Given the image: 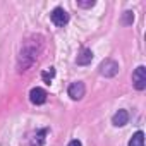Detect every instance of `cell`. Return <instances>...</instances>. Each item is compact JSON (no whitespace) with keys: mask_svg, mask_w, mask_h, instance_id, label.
<instances>
[{"mask_svg":"<svg viewBox=\"0 0 146 146\" xmlns=\"http://www.w3.org/2000/svg\"><path fill=\"white\" fill-rule=\"evenodd\" d=\"M41 50H43V36L41 35L29 36L21 46V52H19V57H17V70L19 72L28 70L36 62Z\"/></svg>","mask_w":146,"mask_h":146,"instance_id":"6da1fadb","label":"cell"},{"mask_svg":"<svg viewBox=\"0 0 146 146\" xmlns=\"http://www.w3.org/2000/svg\"><path fill=\"white\" fill-rule=\"evenodd\" d=\"M98 72L103 78H113V76H117V72H119V64L115 60H112V58H105V60L100 62Z\"/></svg>","mask_w":146,"mask_h":146,"instance_id":"7a4b0ae2","label":"cell"},{"mask_svg":"<svg viewBox=\"0 0 146 146\" xmlns=\"http://www.w3.org/2000/svg\"><path fill=\"white\" fill-rule=\"evenodd\" d=\"M132 86L137 91H143L146 88V67L144 65H137L132 72Z\"/></svg>","mask_w":146,"mask_h":146,"instance_id":"3957f363","label":"cell"},{"mask_svg":"<svg viewBox=\"0 0 146 146\" xmlns=\"http://www.w3.org/2000/svg\"><path fill=\"white\" fill-rule=\"evenodd\" d=\"M50 17H52V23H53L55 26H58V28H64V26L69 23V14H67V11H65L64 7H55V9L52 11Z\"/></svg>","mask_w":146,"mask_h":146,"instance_id":"277c9868","label":"cell"},{"mask_svg":"<svg viewBox=\"0 0 146 146\" xmlns=\"http://www.w3.org/2000/svg\"><path fill=\"white\" fill-rule=\"evenodd\" d=\"M67 93H69L70 100H74V102H76V100H81V98L84 96V93H86V86H84L83 81H76V83H72V84L69 86Z\"/></svg>","mask_w":146,"mask_h":146,"instance_id":"5b68a950","label":"cell"},{"mask_svg":"<svg viewBox=\"0 0 146 146\" xmlns=\"http://www.w3.org/2000/svg\"><path fill=\"white\" fill-rule=\"evenodd\" d=\"M46 96H48V93L43 88H33L29 91V100L33 105H43L46 102Z\"/></svg>","mask_w":146,"mask_h":146,"instance_id":"8992f818","label":"cell"},{"mask_svg":"<svg viewBox=\"0 0 146 146\" xmlns=\"http://www.w3.org/2000/svg\"><path fill=\"white\" fill-rule=\"evenodd\" d=\"M127 122H129V112L124 110V108L117 110V112L113 113V117H112V124H113L115 127H124Z\"/></svg>","mask_w":146,"mask_h":146,"instance_id":"52a82bcc","label":"cell"},{"mask_svg":"<svg viewBox=\"0 0 146 146\" xmlns=\"http://www.w3.org/2000/svg\"><path fill=\"white\" fill-rule=\"evenodd\" d=\"M91 60H93V52L90 48H83L76 58V64L78 65H88V64H91Z\"/></svg>","mask_w":146,"mask_h":146,"instance_id":"ba28073f","label":"cell"},{"mask_svg":"<svg viewBox=\"0 0 146 146\" xmlns=\"http://www.w3.org/2000/svg\"><path fill=\"white\" fill-rule=\"evenodd\" d=\"M127 146H144V132L143 131L134 132L132 137L129 139V144Z\"/></svg>","mask_w":146,"mask_h":146,"instance_id":"9c48e42d","label":"cell"},{"mask_svg":"<svg viewBox=\"0 0 146 146\" xmlns=\"http://www.w3.org/2000/svg\"><path fill=\"white\" fill-rule=\"evenodd\" d=\"M48 134V129H41L35 134V139L31 141V146H41L45 143V136Z\"/></svg>","mask_w":146,"mask_h":146,"instance_id":"30bf717a","label":"cell"},{"mask_svg":"<svg viewBox=\"0 0 146 146\" xmlns=\"http://www.w3.org/2000/svg\"><path fill=\"white\" fill-rule=\"evenodd\" d=\"M53 78H55V69H53V67H50V69H46V70L41 72V79H43L46 84H50Z\"/></svg>","mask_w":146,"mask_h":146,"instance_id":"8fae6325","label":"cell"},{"mask_svg":"<svg viewBox=\"0 0 146 146\" xmlns=\"http://www.w3.org/2000/svg\"><path fill=\"white\" fill-rule=\"evenodd\" d=\"M122 23H124L125 26H131V24L134 23V12H132V11H125V12L122 14Z\"/></svg>","mask_w":146,"mask_h":146,"instance_id":"7c38bea8","label":"cell"},{"mask_svg":"<svg viewBox=\"0 0 146 146\" xmlns=\"http://www.w3.org/2000/svg\"><path fill=\"white\" fill-rule=\"evenodd\" d=\"M95 0H88V2H83V0H79L78 2V7H83V9H91V7H95Z\"/></svg>","mask_w":146,"mask_h":146,"instance_id":"4fadbf2b","label":"cell"},{"mask_svg":"<svg viewBox=\"0 0 146 146\" xmlns=\"http://www.w3.org/2000/svg\"><path fill=\"white\" fill-rule=\"evenodd\" d=\"M67 146H83V143H81L79 139H72V141H70Z\"/></svg>","mask_w":146,"mask_h":146,"instance_id":"5bb4252c","label":"cell"}]
</instances>
